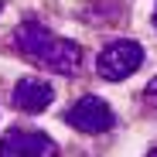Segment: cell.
Masks as SVG:
<instances>
[{
	"instance_id": "obj_1",
	"label": "cell",
	"mask_w": 157,
	"mask_h": 157,
	"mask_svg": "<svg viewBox=\"0 0 157 157\" xmlns=\"http://www.w3.org/2000/svg\"><path fill=\"white\" fill-rule=\"evenodd\" d=\"M14 44H17L21 55H28L34 65H41L48 72H58V75H75L78 62H82V48L75 41L55 38L38 21H24L14 31Z\"/></svg>"
},
{
	"instance_id": "obj_2",
	"label": "cell",
	"mask_w": 157,
	"mask_h": 157,
	"mask_svg": "<svg viewBox=\"0 0 157 157\" xmlns=\"http://www.w3.org/2000/svg\"><path fill=\"white\" fill-rule=\"evenodd\" d=\"M140 65H144V48L137 41H113L109 48H102L99 58H96V72H99V78H106V82H120V78L133 75Z\"/></svg>"
},
{
	"instance_id": "obj_3",
	"label": "cell",
	"mask_w": 157,
	"mask_h": 157,
	"mask_svg": "<svg viewBox=\"0 0 157 157\" xmlns=\"http://www.w3.org/2000/svg\"><path fill=\"white\" fill-rule=\"evenodd\" d=\"M0 157H58V144L41 130H7L0 137Z\"/></svg>"
},
{
	"instance_id": "obj_4",
	"label": "cell",
	"mask_w": 157,
	"mask_h": 157,
	"mask_svg": "<svg viewBox=\"0 0 157 157\" xmlns=\"http://www.w3.org/2000/svg\"><path fill=\"white\" fill-rule=\"evenodd\" d=\"M65 120H68V126L82 130V133H106V130H113V123H116L113 109L102 99H96V96H82L65 113Z\"/></svg>"
},
{
	"instance_id": "obj_5",
	"label": "cell",
	"mask_w": 157,
	"mask_h": 157,
	"mask_svg": "<svg viewBox=\"0 0 157 157\" xmlns=\"http://www.w3.org/2000/svg\"><path fill=\"white\" fill-rule=\"evenodd\" d=\"M51 99H55V89H51V82H44V78H17V86L10 92V102L14 109L21 113H41L51 106Z\"/></svg>"
},
{
	"instance_id": "obj_6",
	"label": "cell",
	"mask_w": 157,
	"mask_h": 157,
	"mask_svg": "<svg viewBox=\"0 0 157 157\" xmlns=\"http://www.w3.org/2000/svg\"><path fill=\"white\" fill-rule=\"evenodd\" d=\"M144 99H147V102H150V106L157 109V78H150V82L144 86Z\"/></svg>"
},
{
	"instance_id": "obj_7",
	"label": "cell",
	"mask_w": 157,
	"mask_h": 157,
	"mask_svg": "<svg viewBox=\"0 0 157 157\" xmlns=\"http://www.w3.org/2000/svg\"><path fill=\"white\" fill-rule=\"evenodd\" d=\"M147 157H157V147H154V150H150V154H147Z\"/></svg>"
},
{
	"instance_id": "obj_8",
	"label": "cell",
	"mask_w": 157,
	"mask_h": 157,
	"mask_svg": "<svg viewBox=\"0 0 157 157\" xmlns=\"http://www.w3.org/2000/svg\"><path fill=\"white\" fill-rule=\"evenodd\" d=\"M154 28H157V10H154Z\"/></svg>"
},
{
	"instance_id": "obj_9",
	"label": "cell",
	"mask_w": 157,
	"mask_h": 157,
	"mask_svg": "<svg viewBox=\"0 0 157 157\" xmlns=\"http://www.w3.org/2000/svg\"><path fill=\"white\" fill-rule=\"evenodd\" d=\"M0 7H4V4H0Z\"/></svg>"
}]
</instances>
